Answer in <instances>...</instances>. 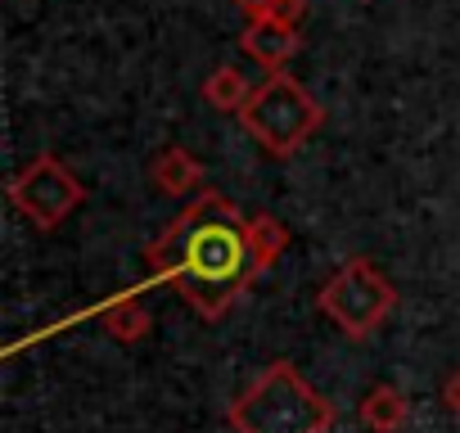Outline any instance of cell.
I'll return each instance as SVG.
<instances>
[{"label": "cell", "mask_w": 460, "mask_h": 433, "mask_svg": "<svg viewBox=\"0 0 460 433\" xmlns=\"http://www.w3.org/2000/svg\"><path fill=\"white\" fill-rule=\"evenodd\" d=\"M145 267L149 280L172 285L203 321H221L253 280L271 271L253 235V216L217 190L194 194L172 216L145 249Z\"/></svg>", "instance_id": "cell-1"}, {"label": "cell", "mask_w": 460, "mask_h": 433, "mask_svg": "<svg viewBox=\"0 0 460 433\" xmlns=\"http://www.w3.org/2000/svg\"><path fill=\"white\" fill-rule=\"evenodd\" d=\"M235 433H330L339 411L294 361H271L226 411Z\"/></svg>", "instance_id": "cell-2"}, {"label": "cell", "mask_w": 460, "mask_h": 433, "mask_svg": "<svg viewBox=\"0 0 460 433\" xmlns=\"http://www.w3.org/2000/svg\"><path fill=\"white\" fill-rule=\"evenodd\" d=\"M240 127L271 154V158H289L298 154L321 127H325V109L312 100V91L289 77L285 68L271 73L262 86H253L249 104L235 113Z\"/></svg>", "instance_id": "cell-3"}, {"label": "cell", "mask_w": 460, "mask_h": 433, "mask_svg": "<svg viewBox=\"0 0 460 433\" xmlns=\"http://www.w3.org/2000/svg\"><path fill=\"white\" fill-rule=\"evenodd\" d=\"M316 307L348 334V339H366L375 334L388 312L397 307V289L393 280L370 262V258H348L316 294Z\"/></svg>", "instance_id": "cell-4"}, {"label": "cell", "mask_w": 460, "mask_h": 433, "mask_svg": "<svg viewBox=\"0 0 460 433\" xmlns=\"http://www.w3.org/2000/svg\"><path fill=\"white\" fill-rule=\"evenodd\" d=\"M10 203L28 216L37 231H59L68 216L86 203V185L77 181L73 167L59 163V154L41 149L14 181H10Z\"/></svg>", "instance_id": "cell-5"}, {"label": "cell", "mask_w": 460, "mask_h": 433, "mask_svg": "<svg viewBox=\"0 0 460 433\" xmlns=\"http://www.w3.org/2000/svg\"><path fill=\"white\" fill-rule=\"evenodd\" d=\"M149 181L167 199H194V194H203V163L185 145H163L149 158Z\"/></svg>", "instance_id": "cell-6"}, {"label": "cell", "mask_w": 460, "mask_h": 433, "mask_svg": "<svg viewBox=\"0 0 460 433\" xmlns=\"http://www.w3.org/2000/svg\"><path fill=\"white\" fill-rule=\"evenodd\" d=\"M298 46H303V32H289V28H276V23H249L244 28V37H240V50L253 59V64H262L267 73H280L294 55H298Z\"/></svg>", "instance_id": "cell-7"}, {"label": "cell", "mask_w": 460, "mask_h": 433, "mask_svg": "<svg viewBox=\"0 0 460 433\" xmlns=\"http://www.w3.org/2000/svg\"><path fill=\"white\" fill-rule=\"evenodd\" d=\"M253 95V82L235 68V64H221L203 77V104L217 109V113H240Z\"/></svg>", "instance_id": "cell-8"}, {"label": "cell", "mask_w": 460, "mask_h": 433, "mask_svg": "<svg viewBox=\"0 0 460 433\" xmlns=\"http://www.w3.org/2000/svg\"><path fill=\"white\" fill-rule=\"evenodd\" d=\"M406 393L397 384H375L366 397H361V424L375 429V433H397L406 424Z\"/></svg>", "instance_id": "cell-9"}, {"label": "cell", "mask_w": 460, "mask_h": 433, "mask_svg": "<svg viewBox=\"0 0 460 433\" xmlns=\"http://www.w3.org/2000/svg\"><path fill=\"white\" fill-rule=\"evenodd\" d=\"M104 330H109V339H118V343H136V339H145V334L154 330V316L145 312V303L118 298V303L104 312Z\"/></svg>", "instance_id": "cell-10"}, {"label": "cell", "mask_w": 460, "mask_h": 433, "mask_svg": "<svg viewBox=\"0 0 460 433\" xmlns=\"http://www.w3.org/2000/svg\"><path fill=\"white\" fill-rule=\"evenodd\" d=\"M253 235H258V249H262L267 267H276V262L285 258V249H289V231H285V222H276L271 212H258V216H253Z\"/></svg>", "instance_id": "cell-11"}, {"label": "cell", "mask_w": 460, "mask_h": 433, "mask_svg": "<svg viewBox=\"0 0 460 433\" xmlns=\"http://www.w3.org/2000/svg\"><path fill=\"white\" fill-rule=\"evenodd\" d=\"M303 19H307V0H276L267 14V23L289 28V32H303Z\"/></svg>", "instance_id": "cell-12"}, {"label": "cell", "mask_w": 460, "mask_h": 433, "mask_svg": "<svg viewBox=\"0 0 460 433\" xmlns=\"http://www.w3.org/2000/svg\"><path fill=\"white\" fill-rule=\"evenodd\" d=\"M230 5H235V10L244 14V23H262V19L271 14L276 0H230Z\"/></svg>", "instance_id": "cell-13"}, {"label": "cell", "mask_w": 460, "mask_h": 433, "mask_svg": "<svg viewBox=\"0 0 460 433\" xmlns=\"http://www.w3.org/2000/svg\"><path fill=\"white\" fill-rule=\"evenodd\" d=\"M442 402H447V406H451V415L460 420V370L447 379V388H442Z\"/></svg>", "instance_id": "cell-14"}]
</instances>
